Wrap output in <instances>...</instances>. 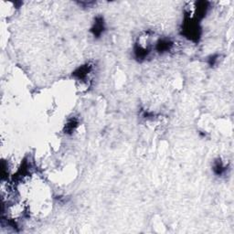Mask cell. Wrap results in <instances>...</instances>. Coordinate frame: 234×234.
I'll use <instances>...</instances> for the list:
<instances>
[{"instance_id":"1","label":"cell","mask_w":234,"mask_h":234,"mask_svg":"<svg viewBox=\"0 0 234 234\" xmlns=\"http://www.w3.org/2000/svg\"><path fill=\"white\" fill-rule=\"evenodd\" d=\"M103 28V23L101 19V21L99 22H95V25H94V28H93V32H94V35H100L102 33V29Z\"/></svg>"}]
</instances>
